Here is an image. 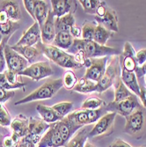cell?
Here are the masks:
<instances>
[{
  "mask_svg": "<svg viewBox=\"0 0 146 147\" xmlns=\"http://www.w3.org/2000/svg\"><path fill=\"white\" fill-rule=\"evenodd\" d=\"M9 38H3V41L0 44V73H3L5 71L6 61L5 57V47L7 44V41Z\"/></svg>",
  "mask_w": 146,
  "mask_h": 147,
  "instance_id": "obj_39",
  "label": "cell"
},
{
  "mask_svg": "<svg viewBox=\"0 0 146 147\" xmlns=\"http://www.w3.org/2000/svg\"><path fill=\"white\" fill-rule=\"evenodd\" d=\"M63 87V79L57 78V79H49L43 85L38 87L36 90L32 92L30 94L26 96L25 98L16 101L14 103L15 106L21 105L25 103H28L31 101L41 100H48L54 97L57 92Z\"/></svg>",
  "mask_w": 146,
  "mask_h": 147,
  "instance_id": "obj_3",
  "label": "cell"
},
{
  "mask_svg": "<svg viewBox=\"0 0 146 147\" xmlns=\"http://www.w3.org/2000/svg\"><path fill=\"white\" fill-rule=\"evenodd\" d=\"M4 74H5L6 79L8 80V82L11 83V85H15V84H17V83L19 82L18 80H17V76H18V74H16L15 72L11 71H9V70L7 69V70H5V71H4Z\"/></svg>",
  "mask_w": 146,
  "mask_h": 147,
  "instance_id": "obj_43",
  "label": "cell"
},
{
  "mask_svg": "<svg viewBox=\"0 0 146 147\" xmlns=\"http://www.w3.org/2000/svg\"><path fill=\"white\" fill-rule=\"evenodd\" d=\"M104 105V101L103 100L96 97V96H92L90 97L88 99H86L82 106H81V109H87V110H94V109H98L100 107Z\"/></svg>",
  "mask_w": 146,
  "mask_h": 147,
  "instance_id": "obj_34",
  "label": "cell"
},
{
  "mask_svg": "<svg viewBox=\"0 0 146 147\" xmlns=\"http://www.w3.org/2000/svg\"><path fill=\"white\" fill-rule=\"evenodd\" d=\"M78 2L83 6L85 13H88V14H95L97 7L99 6L101 1H100V0H80Z\"/></svg>",
  "mask_w": 146,
  "mask_h": 147,
  "instance_id": "obj_36",
  "label": "cell"
},
{
  "mask_svg": "<svg viewBox=\"0 0 146 147\" xmlns=\"http://www.w3.org/2000/svg\"><path fill=\"white\" fill-rule=\"evenodd\" d=\"M139 98L143 103V106L146 109V87L140 86V95Z\"/></svg>",
  "mask_w": 146,
  "mask_h": 147,
  "instance_id": "obj_48",
  "label": "cell"
},
{
  "mask_svg": "<svg viewBox=\"0 0 146 147\" xmlns=\"http://www.w3.org/2000/svg\"><path fill=\"white\" fill-rule=\"evenodd\" d=\"M95 21L97 24L101 25L106 29L109 30L110 32H119V26H118V17L115 11L111 8H108L106 14L102 17L95 16Z\"/></svg>",
  "mask_w": 146,
  "mask_h": 147,
  "instance_id": "obj_17",
  "label": "cell"
},
{
  "mask_svg": "<svg viewBox=\"0 0 146 147\" xmlns=\"http://www.w3.org/2000/svg\"><path fill=\"white\" fill-rule=\"evenodd\" d=\"M25 86L26 84L23 82H18L15 85H11V83L8 82V80L6 79L4 72L3 73H0V88H3L8 91H12L13 89H24L25 90Z\"/></svg>",
  "mask_w": 146,
  "mask_h": 147,
  "instance_id": "obj_37",
  "label": "cell"
},
{
  "mask_svg": "<svg viewBox=\"0 0 146 147\" xmlns=\"http://www.w3.org/2000/svg\"><path fill=\"white\" fill-rule=\"evenodd\" d=\"M20 28V25L17 22L9 20L5 24H0V34L4 38H10L13 32H15Z\"/></svg>",
  "mask_w": 146,
  "mask_h": 147,
  "instance_id": "obj_33",
  "label": "cell"
},
{
  "mask_svg": "<svg viewBox=\"0 0 146 147\" xmlns=\"http://www.w3.org/2000/svg\"><path fill=\"white\" fill-rule=\"evenodd\" d=\"M68 51L70 53H73V54L77 51H82L86 58L89 59L121 55V52L118 49L108 46H101L94 41L83 39H74L73 45L70 49H68Z\"/></svg>",
  "mask_w": 146,
  "mask_h": 147,
  "instance_id": "obj_1",
  "label": "cell"
},
{
  "mask_svg": "<svg viewBox=\"0 0 146 147\" xmlns=\"http://www.w3.org/2000/svg\"><path fill=\"white\" fill-rule=\"evenodd\" d=\"M11 116L7 111L4 104L0 103V125L3 127L10 126L11 123Z\"/></svg>",
  "mask_w": 146,
  "mask_h": 147,
  "instance_id": "obj_38",
  "label": "cell"
},
{
  "mask_svg": "<svg viewBox=\"0 0 146 147\" xmlns=\"http://www.w3.org/2000/svg\"><path fill=\"white\" fill-rule=\"evenodd\" d=\"M125 118H126V123H125L124 130L126 133L133 137H137L142 134L146 123L145 113L143 108L137 109L131 115H129Z\"/></svg>",
  "mask_w": 146,
  "mask_h": 147,
  "instance_id": "obj_6",
  "label": "cell"
},
{
  "mask_svg": "<svg viewBox=\"0 0 146 147\" xmlns=\"http://www.w3.org/2000/svg\"><path fill=\"white\" fill-rule=\"evenodd\" d=\"M88 131L85 128H83L77 135L71 138L64 147H84L88 138Z\"/></svg>",
  "mask_w": 146,
  "mask_h": 147,
  "instance_id": "obj_30",
  "label": "cell"
},
{
  "mask_svg": "<svg viewBox=\"0 0 146 147\" xmlns=\"http://www.w3.org/2000/svg\"><path fill=\"white\" fill-rule=\"evenodd\" d=\"M51 108L59 116L63 118L71 113L73 108V103L71 101H63V102L55 104L54 106H52Z\"/></svg>",
  "mask_w": 146,
  "mask_h": 147,
  "instance_id": "obj_31",
  "label": "cell"
},
{
  "mask_svg": "<svg viewBox=\"0 0 146 147\" xmlns=\"http://www.w3.org/2000/svg\"><path fill=\"white\" fill-rule=\"evenodd\" d=\"M49 129V124L45 123L42 119L31 117L29 119L28 133L21 141L30 147H36L42 136Z\"/></svg>",
  "mask_w": 146,
  "mask_h": 147,
  "instance_id": "obj_4",
  "label": "cell"
},
{
  "mask_svg": "<svg viewBox=\"0 0 146 147\" xmlns=\"http://www.w3.org/2000/svg\"><path fill=\"white\" fill-rule=\"evenodd\" d=\"M70 34L74 39H78V37H80L82 34V29L80 28H78L77 26H74L73 28L71 29Z\"/></svg>",
  "mask_w": 146,
  "mask_h": 147,
  "instance_id": "obj_47",
  "label": "cell"
},
{
  "mask_svg": "<svg viewBox=\"0 0 146 147\" xmlns=\"http://www.w3.org/2000/svg\"><path fill=\"white\" fill-rule=\"evenodd\" d=\"M75 18L73 13H68L60 18H55V28L56 32H69L75 26Z\"/></svg>",
  "mask_w": 146,
  "mask_h": 147,
  "instance_id": "obj_23",
  "label": "cell"
},
{
  "mask_svg": "<svg viewBox=\"0 0 146 147\" xmlns=\"http://www.w3.org/2000/svg\"><path fill=\"white\" fill-rule=\"evenodd\" d=\"M53 73V69L48 62H37L28 66L23 71L19 73V75L31 78L34 81H39L42 78L52 76Z\"/></svg>",
  "mask_w": 146,
  "mask_h": 147,
  "instance_id": "obj_10",
  "label": "cell"
},
{
  "mask_svg": "<svg viewBox=\"0 0 146 147\" xmlns=\"http://www.w3.org/2000/svg\"><path fill=\"white\" fill-rule=\"evenodd\" d=\"M108 147H132V146L121 138H116Z\"/></svg>",
  "mask_w": 146,
  "mask_h": 147,
  "instance_id": "obj_46",
  "label": "cell"
},
{
  "mask_svg": "<svg viewBox=\"0 0 146 147\" xmlns=\"http://www.w3.org/2000/svg\"><path fill=\"white\" fill-rule=\"evenodd\" d=\"M66 144L67 143L60 136L54 123L49 124V129L42 136L36 147H64Z\"/></svg>",
  "mask_w": 146,
  "mask_h": 147,
  "instance_id": "obj_11",
  "label": "cell"
},
{
  "mask_svg": "<svg viewBox=\"0 0 146 147\" xmlns=\"http://www.w3.org/2000/svg\"><path fill=\"white\" fill-rule=\"evenodd\" d=\"M136 53L137 51L131 45L130 42H126L124 44L123 51L121 53L120 55V59L121 60V66L122 70H125L129 72H135L137 64L136 61Z\"/></svg>",
  "mask_w": 146,
  "mask_h": 147,
  "instance_id": "obj_13",
  "label": "cell"
},
{
  "mask_svg": "<svg viewBox=\"0 0 146 147\" xmlns=\"http://www.w3.org/2000/svg\"><path fill=\"white\" fill-rule=\"evenodd\" d=\"M36 48L42 52V54L48 58L51 62L55 63L60 67L65 69H81L82 67L74 60L73 55L68 54L61 49H58L53 45H45L39 42Z\"/></svg>",
  "mask_w": 146,
  "mask_h": 147,
  "instance_id": "obj_2",
  "label": "cell"
},
{
  "mask_svg": "<svg viewBox=\"0 0 146 147\" xmlns=\"http://www.w3.org/2000/svg\"><path fill=\"white\" fill-rule=\"evenodd\" d=\"M143 77H144V82H145V84H146V73H145V75H144Z\"/></svg>",
  "mask_w": 146,
  "mask_h": 147,
  "instance_id": "obj_53",
  "label": "cell"
},
{
  "mask_svg": "<svg viewBox=\"0 0 146 147\" xmlns=\"http://www.w3.org/2000/svg\"><path fill=\"white\" fill-rule=\"evenodd\" d=\"M36 110L38 111L39 115H41L43 121L48 124L54 123L63 119L61 116H59L54 110H53L51 107H48V106L39 104L36 106Z\"/></svg>",
  "mask_w": 146,
  "mask_h": 147,
  "instance_id": "obj_24",
  "label": "cell"
},
{
  "mask_svg": "<svg viewBox=\"0 0 146 147\" xmlns=\"http://www.w3.org/2000/svg\"><path fill=\"white\" fill-rule=\"evenodd\" d=\"M57 32L55 28V17L52 11L48 12V18L44 24L41 26V41L45 45H51L56 37Z\"/></svg>",
  "mask_w": 146,
  "mask_h": 147,
  "instance_id": "obj_15",
  "label": "cell"
},
{
  "mask_svg": "<svg viewBox=\"0 0 146 147\" xmlns=\"http://www.w3.org/2000/svg\"><path fill=\"white\" fill-rule=\"evenodd\" d=\"M136 61L137 67H142L146 63V49H142L136 53Z\"/></svg>",
  "mask_w": 146,
  "mask_h": 147,
  "instance_id": "obj_41",
  "label": "cell"
},
{
  "mask_svg": "<svg viewBox=\"0 0 146 147\" xmlns=\"http://www.w3.org/2000/svg\"><path fill=\"white\" fill-rule=\"evenodd\" d=\"M114 101H121L123 100H126L132 96L134 93H132L131 91H129L127 86L123 84L122 81L121 77H118L114 83Z\"/></svg>",
  "mask_w": 146,
  "mask_h": 147,
  "instance_id": "obj_26",
  "label": "cell"
},
{
  "mask_svg": "<svg viewBox=\"0 0 146 147\" xmlns=\"http://www.w3.org/2000/svg\"><path fill=\"white\" fill-rule=\"evenodd\" d=\"M74 38L69 32H59L57 33L55 40L51 45L61 49H70L73 45Z\"/></svg>",
  "mask_w": 146,
  "mask_h": 147,
  "instance_id": "obj_25",
  "label": "cell"
},
{
  "mask_svg": "<svg viewBox=\"0 0 146 147\" xmlns=\"http://www.w3.org/2000/svg\"><path fill=\"white\" fill-rule=\"evenodd\" d=\"M52 13L55 18H60L68 13H73L77 10V1L71 0H52Z\"/></svg>",
  "mask_w": 146,
  "mask_h": 147,
  "instance_id": "obj_16",
  "label": "cell"
},
{
  "mask_svg": "<svg viewBox=\"0 0 146 147\" xmlns=\"http://www.w3.org/2000/svg\"><path fill=\"white\" fill-rule=\"evenodd\" d=\"M108 6H107V4L104 1H101L100 4L99 5V6L97 7V10H96V13L95 15L97 17H100V18H102L105 14L106 12H107V10H108Z\"/></svg>",
  "mask_w": 146,
  "mask_h": 147,
  "instance_id": "obj_45",
  "label": "cell"
},
{
  "mask_svg": "<svg viewBox=\"0 0 146 147\" xmlns=\"http://www.w3.org/2000/svg\"><path fill=\"white\" fill-rule=\"evenodd\" d=\"M9 17L7 15V13L5 11H0V24H5L6 22H8Z\"/></svg>",
  "mask_w": 146,
  "mask_h": 147,
  "instance_id": "obj_49",
  "label": "cell"
},
{
  "mask_svg": "<svg viewBox=\"0 0 146 147\" xmlns=\"http://www.w3.org/2000/svg\"><path fill=\"white\" fill-rule=\"evenodd\" d=\"M5 57L7 69L18 75L28 67V62L19 53L13 50L9 44H6L5 47Z\"/></svg>",
  "mask_w": 146,
  "mask_h": 147,
  "instance_id": "obj_9",
  "label": "cell"
},
{
  "mask_svg": "<svg viewBox=\"0 0 146 147\" xmlns=\"http://www.w3.org/2000/svg\"><path fill=\"white\" fill-rule=\"evenodd\" d=\"M36 2H37V0H24L23 1L24 6L26 10V11L29 13V15L34 20V21H35L34 12H35Z\"/></svg>",
  "mask_w": 146,
  "mask_h": 147,
  "instance_id": "obj_40",
  "label": "cell"
},
{
  "mask_svg": "<svg viewBox=\"0 0 146 147\" xmlns=\"http://www.w3.org/2000/svg\"><path fill=\"white\" fill-rule=\"evenodd\" d=\"M55 125L59 132L60 136L64 140L65 143H68L70 141V138L74 135V133L79 129L78 127L75 126L73 123H71L67 117H63L62 120L55 123Z\"/></svg>",
  "mask_w": 146,
  "mask_h": 147,
  "instance_id": "obj_19",
  "label": "cell"
},
{
  "mask_svg": "<svg viewBox=\"0 0 146 147\" xmlns=\"http://www.w3.org/2000/svg\"><path fill=\"white\" fill-rule=\"evenodd\" d=\"M49 11L50 10L48 9V5L46 1L39 0V1L36 2L34 17H35V21L39 24L40 28H41L46 21Z\"/></svg>",
  "mask_w": 146,
  "mask_h": 147,
  "instance_id": "obj_28",
  "label": "cell"
},
{
  "mask_svg": "<svg viewBox=\"0 0 146 147\" xmlns=\"http://www.w3.org/2000/svg\"><path fill=\"white\" fill-rule=\"evenodd\" d=\"M28 126L29 119H28V117H26L22 114H20L17 117L13 119L10 125L12 132L17 134L20 138H23L28 135Z\"/></svg>",
  "mask_w": 146,
  "mask_h": 147,
  "instance_id": "obj_20",
  "label": "cell"
},
{
  "mask_svg": "<svg viewBox=\"0 0 146 147\" xmlns=\"http://www.w3.org/2000/svg\"><path fill=\"white\" fill-rule=\"evenodd\" d=\"M0 11H5L9 20L13 22H17L21 19L20 5L15 1H0Z\"/></svg>",
  "mask_w": 146,
  "mask_h": 147,
  "instance_id": "obj_22",
  "label": "cell"
},
{
  "mask_svg": "<svg viewBox=\"0 0 146 147\" xmlns=\"http://www.w3.org/2000/svg\"><path fill=\"white\" fill-rule=\"evenodd\" d=\"M84 147H96V146H95L94 144H91L90 142L86 141V142H85V145H84Z\"/></svg>",
  "mask_w": 146,
  "mask_h": 147,
  "instance_id": "obj_50",
  "label": "cell"
},
{
  "mask_svg": "<svg viewBox=\"0 0 146 147\" xmlns=\"http://www.w3.org/2000/svg\"><path fill=\"white\" fill-rule=\"evenodd\" d=\"M0 147H4L3 144H2V138H0Z\"/></svg>",
  "mask_w": 146,
  "mask_h": 147,
  "instance_id": "obj_52",
  "label": "cell"
},
{
  "mask_svg": "<svg viewBox=\"0 0 146 147\" xmlns=\"http://www.w3.org/2000/svg\"><path fill=\"white\" fill-rule=\"evenodd\" d=\"M11 48L21 55L26 61L30 63L31 64L37 63L39 59H41L42 57H44L42 52L40 51L36 47H28V46H17L13 45L11 46Z\"/></svg>",
  "mask_w": 146,
  "mask_h": 147,
  "instance_id": "obj_18",
  "label": "cell"
},
{
  "mask_svg": "<svg viewBox=\"0 0 146 147\" xmlns=\"http://www.w3.org/2000/svg\"><path fill=\"white\" fill-rule=\"evenodd\" d=\"M119 60L120 59L117 57L112 56V58L108 65H107V67H106V71L103 76L100 79V81L97 83L98 92L101 93L114 85L115 79L119 77L118 72H120V71H119Z\"/></svg>",
  "mask_w": 146,
  "mask_h": 147,
  "instance_id": "obj_7",
  "label": "cell"
},
{
  "mask_svg": "<svg viewBox=\"0 0 146 147\" xmlns=\"http://www.w3.org/2000/svg\"><path fill=\"white\" fill-rule=\"evenodd\" d=\"M105 107L108 112H114L124 117L129 116L137 109L142 108L137 96H136L135 94L121 101H112L108 105H106Z\"/></svg>",
  "mask_w": 146,
  "mask_h": 147,
  "instance_id": "obj_5",
  "label": "cell"
},
{
  "mask_svg": "<svg viewBox=\"0 0 146 147\" xmlns=\"http://www.w3.org/2000/svg\"><path fill=\"white\" fill-rule=\"evenodd\" d=\"M14 94H15V92L13 91H8L3 88H0V103L4 104L8 100L11 99L14 96Z\"/></svg>",
  "mask_w": 146,
  "mask_h": 147,
  "instance_id": "obj_42",
  "label": "cell"
},
{
  "mask_svg": "<svg viewBox=\"0 0 146 147\" xmlns=\"http://www.w3.org/2000/svg\"><path fill=\"white\" fill-rule=\"evenodd\" d=\"M108 62V57L92 59V64L88 69H86L84 78L98 83L106 71Z\"/></svg>",
  "mask_w": 146,
  "mask_h": 147,
  "instance_id": "obj_12",
  "label": "cell"
},
{
  "mask_svg": "<svg viewBox=\"0 0 146 147\" xmlns=\"http://www.w3.org/2000/svg\"><path fill=\"white\" fill-rule=\"evenodd\" d=\"M116 115L117 114L114 112H108L105 115H103L96 123L94 127L89 131L88 138L108 136L111 134L113 131V127Z\"/></svg>",
  "mask_w": 146,
  "mask_h": 147,
  "instance_id": "obj_8",
  "label": "cell"
},
{
  "mask_svg": "<svg viewBox=\"0 0 146 147\" xmlns=\"http://www.w3.org/2000/svg\"><path fill=\"white\" fill-rule=\"evenodd\" d=\"M39 42H41V28L39 24L34 21V23L23 34L22 37L15 45L34 47Z\"/></svg>",
  "mask_w": 146,
  "mask_h": 147,
  "instance_id": "obj_14",
  "label": "cell"
},
{
  "mask_svg": "<svg viewBox=\"0 0 146 147\" xmlns=\"http://www.w3.org/2000/svg\"><path fill=\"white\" fill-rule=\"evenodd\" d=\"M62 79H63V86H64L67 90H73V88L75 87L77 82V78L75 73L71 70L66 71Z\"/></svg>",
  "mask_w": 146,
  "mask_h": 147,
  "instance_id": "obj_35",
  "label": "cell"
},
{
  "mask_svg": "<svg viewBox=\"0 0 146 147\" xmlns=\"http://www.w3.org/2000/svg\"><path fill=\"white\" fill-rule=\"evenodd\" d=\"M112 35H113L112 32L106 29L101 25L97 24L94 35V41L101 46H106V43H107V42Z\"/></svg>",
  "mask_w": 146,
  "mask_h": 147,
  "instance_id": "obj_29",
  "label": "cell"
},
{
  "mask_svg": "<svg viewBox=\"0 0 146 147\" xmlns=\"http://www.w3.org/2000/svg\"><path fill=\"white\" fill-rule=\"evenodd\" d=\"M97 89H98L97 82L92 81V80L85 78L83 77L82 78L77 80L75 87L73 88V91L86 94V93H90L92 92H97Z\"/></svg>",
  "mask_w": 146,
  "mask_h": 147,
  "instance_id": "obj_27",
  "label": "cell"
},
{
  "mask_svg": "<svg viewBox=\"0 0 146 147\" xmlns=\"http://www.w3.org/2000/svg\"><path fill=\"white\" fill-rule=\"evenodd\" d=\"M97 26L96 22H90V21H85L82 26V34L81 39L83 40H90L94 41V35Z\"/></svg>",
  "mask_w": 146,
  "mask_h": 147,
  "instance_id": "obj_32",
  "label": "cell"
},
{
  "mask_svg": "<svg viewBox=\"0 0 146 147\" xmlns=\"http://www.w3.org/2000/svg\"><path fill=\"white\" fill-rule=\"evenodd\" d=\"M18 147H30V146H28L26 144H25V143H23L21 140H20V143L19 144V145H18Z\"/></svg>",
  "mask_w": 146,
  "mask_h": 147,
  "instance_id": "obj_51",
  "label": "cell"
},
{
  "mask_svg": "<svg viewBox=\"0 0 146 147\" xmlns=\"http://www.w3.org/2000/svg\"><path fill=\"white\" fill-rule=\"evenodd\" d=\"M121 79L127 88L137 97L140 95V86L135 72H129L125 70L121 71Z\"/></svg>",
  "mask_w": 146,
  "mask_h": 147,
  "instance_id": "obj_21",
  "label": "cell"
},
{
  "mask_svg": "<svg viewBox=\"0 0 146 147\" xmlns=\"http://www.w3.org/2000/svg\"><path fill=\"white\" fill-rule=\"evenodd\" d=\"M20 143H17L14 139L12 138L11 136H5L2 139V144H3L4 147H18Z\"/></svg>",
  "mask_w": 146,
  "mask_h": 147,
  "instance_id": "obj_44",
  "label": "cell"
}]
</instances>
